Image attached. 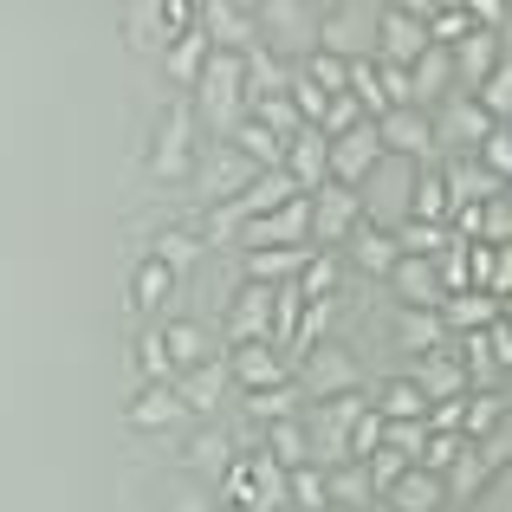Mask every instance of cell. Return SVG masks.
I'll use <instances>...</instances> for the list:
<instances>
[{
	"label": "cell",
	"mask_w": 512,
	"mask_h": 512,
	"mask_svg": "<svg viewBox=\"0 0 512 512\" xmlns=\"http://www.w3.org/2000/svg\"><path fill=\"white\" fill-rule=\"evenodd\" d=\"M195 104L188 98H175L163 104V124H156V143H150V169H156V182H188L195 175Z\"/></svg>",
	"instance_id": "cell-1"
},
{
	"label": "cell",
	"mask_w": 512,
	"mask_h": 512,
	"mask_svg": "<svg viewBox=\"0 0 512 512\" xmlns=\"http://www.w3.org/2000/svg\"><path fill=\"white\" fill-rule=\"evenodd\" d=\"M312 33H318V52H331V59L357 65V59H376V13L370 7H325L312 13Z\"/></svg>",
	"instance_id": "cell-2"
},
{
	"label": "cell",
	"mask_w": 512,
	"mask_h": 512,
	"mask_svg": "<svg viewBox=\"0 0 512 512\" xmlns=\"http://www.w3.org/2000/svg\"><path fill=\"white\" fill-rule=\"evenodd\" d=\"M350 389H363V363L350 357L344 344H312L299 357V396H312V402H331V396H350Z\"/></svg>",
	"instance_id": "cell-3"
},
{
	"label": "cell",
	"mask_w": 512,
	"mask_h": 512,
	"mask_svg": "<svg viewBox=\"0 0 512 512\" xmlns=\"http://www.w3.org/2000/svg\"><path fill=\"white\" fill-rule=\"evenodd\" d=\"M305 201H312V253H331V247H344V240L363 227V195H357V188L318 182Z\"/></svg>",
	"instance_id": "cell-4"
},
{
	"label": "cell",
	"mask_w": 512,
	"mask_h": 512,
	"mask_svg": "<svg viewBox=\"0 0 512 512\" xmlns=\"http://www.w3.org/2000/svg\"><path fill=\"white\" fill-rule=\"evenodd\" d=\"M422 20H428V7H383L376 13V59L409 72V65L428 52V26Z\"/></svg>",
	"instance_id": "cell-5"
},
{
	"label": "cell",
	"mask_w": 512,
	"mask_h": 512,
	"mask_svg": "<svg viewBox=\"0 0 512 512\" xmlns=\"http://www.w3.org/2000/svg\"><path fill=\"white\" fill-rule=\"evenodd\" d=\"M428 124H435V150H454V156H474L480 137H487V130H500V124H487V117H480V104L461 98V91H454V98H441L435 111H428Z\"/></svg>",
	"instance_id": "cell-6"
},
{
	"label": "cell",
	"mask_w": 512,
	"mask_h": 512,
	"mask_svg": "<svg viewBox=\"0 0 512 512\" xmlns=\"http://www.w3.org/2000/svg\"><path fill=\"white\" fill-rule=\"evenodd\" d=\"M376 169H383V150H376V130L370 124H357L350 137H338L325 150V182H338V188H363Z\"/></svg>",
	"instance_id": "cell-7"
},
{
	"label": "cell",
	"mask_w": 512,
	"mask_h": 512,
	"mask_svg": "<svg viewBox=\"0 0 512 512\" xmlns=\"http://www.w3.org/2000/svg\"><path fill=\"white\" fill-rule=\"evenodd\" d=\"M370 130H376V150L383 156H428L435 150V124H428V111H415V104L383 111Z\"/></svg>",
	"instance_id": "cell-8"
},
{
	"label": "cell",
	"mask_w": 512,
	"mask_h": 512,
	"mask_svg": "<svg viewBox=\"0 0 512 512\" xmlns=\"http://www.w3.org/2000/svg\"><path fill=\"white\" fill-rule=\"evenodd\" d=\"M234 344H273V286H247L240 279L234 305H227V350Z\"/></svg>",
	"instance_id": "cell-9"
},
{
	"label": "cell",
	"mask_w": 512,
	"mask_h": 512,
	"mask_svg": "<svg viewBox=\"0 0 512 512\" xmlns=\"http://www.w3.org/2000/svg\"><path fill=\"white\" fill-rule=\"evenodd\" d=\"M195 175H201V188H208V201L221 208V201H240V195H247L260 169H253L247 156H234L227 143H214V156H195Z\"/></svg>",
	"instance_id": "cell-10"
},
{
	"label": "cell",
	"mask_w": 512,
	"mask_h": 512,
	"mask_svg": "<svg viewBox=\"0 0 512 512\" xmlns=\"http://www.w3.org/2000/svg\"><path fill=\"white\" fill-rule=\"evenodd\" d=\"M221 363H227V383H240L247 396H260V389H273V383H292L286 357H279L273 344H234Z\"/></svg>",
	"instance_id": "cell-11"
},
{
	"label": "cell",
	"mask_w": 512,
	"mask_h": 512,
	"mask_svg": "<svg viewBox=\"0 0 512 512\" xmlns=\"http://www.w3.org/2000/svg\"><path fill=\"white\" fill-rule=\"evenodd\" d=\"M253 26H260L273 59H286L292 46H299V33H312V7H299V0H266V7H253Z\"/></svg>",
	"instance_id": "cell-12"
},
{
	"label": "cell",
	"mask_w": 512,
	"mask_h": 512,
	"mask_svg": "<svg viewBox=\"0 0 512 512\" xmlns=\"http://www.w3.org/2000/svg\"><path fill=\"white\" fill-rule=\"evenodd\" d=\"M389 292L402 299V312H441V279H435V260H409L402 253L396 260V273H389Z\"/></svg>",
	"instance_id": "cell-13"
},
{
	"label": "cell",
	"mask_w": 512,
	"mask_h": 512,
	"mask_svg": "<svg viewBox=\"0 0 512 512\" xmlns=\"http://www.w3.org/2000/svg\"><path fill=\"white\" fill-rule=\"evenodd\" d=\"M441 331L448 338H474V331H487V325H500L506 318V305L500 299H487V292H454V299H441Z\"/></svg>",
	"instance_id": "cell-14"
},
{
	"label": "cell",
	"mask_w": 512,
	"mask_h": 512,
	"mask_svg": "<svg viewBox=\"0 0 512 512\" xmlns=\"http://www.w3.org/2000/svg\"><path fill=\"white\" fill-rule=\"evenodd\" d=\"M124 422L143 428V435H156V428H182L188 409H182V396H175V383H143L137 402L124 409Z\"/></svg>",
	"instance_id": "cell-15"
},
{
	"label": "cell",
	"mask_w": 512,
	"mask_h": 512,
	"mask_svg": "<svg viewBox=\"0 0 512 512\" xmlns=\"http://www.w3.org/2000/svg\"><path fill=\"white\" fill-rule=\"evenodd\" d=\"M325 150H331V137H325V130H312V124L286 143V163H279V169L292 175V188H299V195H312V188L325 182Z\"/></svg>",
	"instance_id": "cell-16"
},
{
	"label": "cell",
	"mask_w": 512,
	"mask_h": 512,
	"mask_svg": "<svg viewBox=\"0 0 512 512\" xmlns=\"http://www.w3.org/2000/svg\"><path fill=\"white\" fill-rule=\"evenodd\" d=\"M441 188H448V201H454V208H480V201L506 195V182H493V175L480 169L474 156H454V163L441 169Z\"/></svg>",
	"instance_id": "cell-17"
},
{
	"label": "cell",
	"mask_w": 512,
	"mask_h": 512,
	"mask_svg": "<svg viewBox=\"0 0 512 512\" xmlns=\"http://www.w3.org/2000/svg\"><path fill=\"white\" fill-rule=\"evenodd\" d=\"M383 500H389V512H441L448 506V487H441V474H428V467H409Z\"/></svg>",
	"instance_id": "cell-18"
},
{
	"label": "cell",
	"mask_w": 512,
	"mask_h": 512,
	"mask_svg": "<svg viewBox=\"0 0 512 512\" xmlns=\"http://www.w3.org/2000/svg\"><path fill=\"white\" fill-rule=\"evenodd\" d=\"M175 396H182V409H188V415L214 409V402L227 396V363H221V357H208V363H195V370H182V376H175Z\"/></svg>",
	"instance_id": "cell-19"
},
{
	"label": "cell",
	"mask_w": 512,
	"mask_h": 512,
	"mask_svg": "<svg viewBox=\"0 0 512 512\" xmlns=\"http://www.w3.org/2000/svg\"><path fill=\"white\" fill-rule=\"evenodd\" d=\"M506 428V389H467L461 396V441H487Z\"/></svg>",
	"instance_id": "cell-20"
},
{
	"label": "cell",
	"mask_w": 512,
	"mask_h": 512,
	"mask_svg": "<svg viewBox=\"0 0 512 512\" xmlns=\"http://www.w3.org/2000/svg\"><path fill=\"white\" fill-rule=\"evenodd\" d=\"M266 441V461L279 467V474H292V467H312V441H305V415H292V422H273L260 428Z\"/></svg>",
	"instance_id": "cell-21"
},
{
	"label": "cell",
	"mask_w": 512,
	"mask_h": 512,
	"mask_svg": "<svg viewBox=\"0 0 512 512\" xmlns=\"http://www.w3.org/2000/svg\"><path fill=\"white\" fill-rule=\"evenodd\" d=\"M227 150H234V156H247V163L260 169V175L286 163V143H279V137H273L266 124H253V117H240V124L227 130Z\"/></svg>",
	"instance_id": "cell-22"
},
{
	"label": "cell",
	"mask_w": 512,
	"mask_h": 512,
	"mask_svg": "<svg viewBox=\"0 0 512 512\" xmlns=\"http://www.w3.org/2000/svg\"><path fill=\"white\" fill-rule=\"evenodd\" d=\"M305 260H312V247H260L247 253V286H292Z\"/></svg>",
	"instance_id": "cell-23"
},
{
	"label": "cell",
	"mask_w": 512,
	"mask_h": 512,
	"mask_svg": "<svg viewBox=\"0 0 512 512\" xmlns=\"http://www.w3.org/2000/svg\"><path fill=\"white\" fill-rule=\"evenodd\" d=\"M350 260H357L370 279H389V273H396V260H402V253H396V234H389V227H370V221H363L357 234H350Z\"/></svg>",
	"instance_id": "cell-24"
},
{
	"label": "cell",
	"mask_w": 512,
	"mask_h": 512,
	"mask_svg": "<svg viewBox=\"0 0 512 512\" xmlns=\"http://www.w3.org/2000/svg\"><path fill=\"white\" fill-rule=\"evenodd\" d=\"M325 500H331V506H344V512H370L376 487H370V474H363V461H338V467H325Z\"/></svg>",
	"instance_id": "cell-25"
},
{
	"label": "cell",
	"mask_w": 512,
	"mask_h": 512,
	"mask_svg": "<svg viewBox=\"0 0 512 512\" xmlns=\"http://www.w3.org/2000/svg\"><path fill=\"white\" fill-rule=\"evenodd\" d=\"M156 338H163L169 363H175V376H182V370H195V363H208V357H214L208 331H201L195 318H175V325H163V331H156Z\"/></svg>",
	"instance_id": "cell-26"
},
{
	"label": "cell",
	"mask_w": 512,
	"mask_h": 512,
	"mask_svg": "<svg viewBox=\"0 0 512 512\" xmlns=\"http://www.w3.org/2000/svg\"><path fill=\"white\" fill-rule=\"evenodd\" d=\"M208 39L201 33H182V39H169L163 46V78L169 85H182V91H195V78H201V65H208Z\"/></svg>",
	"instance_id": "cell-27"
},
{
	"label": "cell",
	"mask_w": 512,
	"mask_h": 512,
	"mask_svg": "<svg viewBox=\"0 0 512 512\" xmlns=\"http://www.w3.org/2000/svg\"><path fill=\"white\" fill-rule=\"evenodd\" d=\"M448 188H441V169H422L409 182V221H428V227H448Z\"/></svg>",
	"instance_id": "cell-28"
},
{
	"label": "cell",
	"mask_w": 512,
	"mask_h": 512,
	"mask_svg": "<svg viewBox=\"0 0 512 512\" xmlns=\"http://www.w3.org/2000/svg\"><path fill=\"white\" fill-rule=\"evenodd\" d=\"M376 415H383V422H422L428 415V402H422V389L409 383V376H389L383 389H376V402H370Z\"/></svg>",
	"instance_id": "cell-29"
},
{
	"label": "cell",
	"mask_w": 512,
	"mask_h": 512,
	"mask_svg": "<svg viewBox=\"0 0 512 512\" xmlns=\"http://www.w3.org/2000/svg\"><path fill=\"white\" fill-rule=\"evenodd\" d=\"M338 279H344L338 253H312V260L299 266V279H292V292H299V299H338Z\"/></svg>",
	"instance_id": "cell-30"
},
{
	"label": "cell",
	"mask_w": 512,
	"mask_h": 512,
	"mask_svg": "<svg viewBox=\"0 0 512 512\" xmlns=\"http://www.w3.org/2000/svg\"><path fill=\"white\" fill-rule=\"evenodd\" d=\"M188 467H195V474H214V480H221L227 467H234V441H227L221 428H201V435H188Z\"/></svg>",
	"instance_id": "cell-31"
},
{
	"label": "cell",
	"mask_w": 512,
	"mask_h": 512,
	"mask_svg": "<svg viewBox=\"0 0 512 512\" xmlns=\"http://www.w3.org/2000/svg\"><path fill=\"white\" fill-rule=\"evenodd\" d=\"M396 338H402V350H415V357H435V350L448 344V331H441L435 312H396Z\"/></svg>",
	"instance_id": "cell-32"
},
{
	"label": "cell",
	"mask_w": 512,
	"mask_h": 512,
	"mask_svg": "<svg viewBox=\"0 0 512 512\" xmlns=\"http://www.w3.org/2000/svg\"><path fill=\"white\" fill-rule=\"evenodd\" d=\"M247 117H253V124H266V130H273V137L279 143H292V137H299V111H292V98H286V91H273V98H247Z\"/></svg>",
	"instance_id": "cell-33"
},
{
	"label": "cell",
	"mask_w": 512,
	"mask_h": 512,
	"mask_svg": "<svg viewBox=\"0 0 512 512\" xmlns=\"http://www.w3.org/2000/svg\"><path fill=\"white\" fill-rule=\"evenodd\" d=\"M299 383H273V389H260V396H247V415L260 428H273V422H292V415H299Z\"/></svg>",
	"instance_id": "cell-34"
},
{
	"label": "cell",
	"mask_w": 512,
	"mask_h": 512,
	"mask_svg": "<svg viewBox=\"0 0 512 512\" xmlns=\"http://www.w3.org/2000/svg\"><path fill=\"white\" fill-rule=\"evenodd\" d=\"M150 260L169 266V273H188V266L201 260V234H188V227H163V234H156V247H150Z\"/></svg>",
	"instance_id": "cell-35"
},
{
	"label": "cell",
	"mask_w": 512,
	"mask_h": 512,
	"mask_svg": "<svg viewBox=\"0 0 512 512\" xmlns=\"http://www.w3.org/2000/svg\"><path fill=\"white\" fill-rule=\"evenodd\" d=\"M428 46H461L467 33H474V13L467 7H428Z\"/></svg>",
	"instance_id": "cell-36"
},
{
	"label": "cell",
	"mask_w": 512,
	"mask_h": 512,
	"mask_svg": "<svg viewBox=\"0 0 512 512\" xmlns=\"http://www.w3.org/2000/svg\"><path fill=\"white\" fill-rule=\"evenodd\" d=\"M169 286H175L169 266L143 260V266H137V279H130V305H137V312H150V305H163V299H169Z\"/></svg>",
	"instance_id": "cell-37"
},
{
	"label": "cell",
	"mask_w": 512,
	"mask_h": 512,
	"mask_svg": "<svg viewBox=\"0 0 512 512\" xmlns=\"http://www.w3.org/2000/svg\"><path fill=\"white\" fill-rule=\"evenodd\" d=\"M286 506H299V512H325V474L318 467H292L286 474Z\"/></svg>",
	"instance_id": "cell-38"
},
{
	"label": "cell",
	"mask_w": 512,
	"mask_h": 512,
	"mask_svg": "<svg viewBox=\"0 0 512 512\" xmlns=\"http://www.w3.org/2000/svg\"><path fill=\"white\" fill-rule=\"evenodd\" d=\"M357 124H370V117H363V104L350 98V91H338V98L325 104V117H318V130H325L331 143H338V137H350V130H357Z\"/></svg>",
	"instance_id": "cell-39"
},
{
	"label": "cell",
	"mask_w": 512,
	"mask_h": 512,
	"mask_svg": "<svg viewBox=\"0 0 512 512\" xmlns=\"http://www.w3.org/2000/svg\"><path fill=\"white\" fill-rule=\"evenodd\" d=\"M137 376H143V383H175V363H169V350H163L156 331L137 338Z\"/></svg>",
	"instance_id": "cell-40"
},
{
	"label": "cell",
	"mask_w": 512,
	"mask_h": 512,
	"mask_svg": "<svg viewBox=\"0 0 512 512\" xmlns=\"http://www.w3.org/2000/svg\"><path fill=\"white\" fill-rule=\"evenodd\" d=\"M363 474H370V487H376V493H389L402 474H409V461H402L396 448H376V454H363Z\"/></svg>",
	"instance_id": "cell-41"
},
{
	"label": "cell",
	"mask_w": 512,
	"mask_h": 512,
	"mask_svg": "<svg viewBox=\"0 0 512 512\" xmlns=\"http://www.w3.org/2000/svg\"><path fill=\"white\" fill-rule=\"evenodd\" d=\"M474 163L493 175V182H506V169H512V137L506 130H487V137H480V150H474Z\"/></svg>",
	"instance_id": "cell-42"
},
{
	"label": "cell",
	"mask_w": 512,
	"mask_h": 512,
	"mask_svg": "<svg viewBox=\"0 0 512 512\" xmlns=\"http://www.w3.org/2000/svg\"><path fill=\"white\" fill-rule=\"evenodd\" d=\"M422 441H428V428L422 422H383V448H396L402 461H422Z\"/></svg>",
	"instance_id": "cell-43"
},
{
	"label": "cell",
	"mask_w": 512,
	"mask_h": 512,
	"mask_svg": "<svg viewBox=\"0 0 512 512\" xmlns=\"http://www.w3.org/2000/svg\"><path fill=\"white\" fill-rule=\"evenodd\" d=\"M461 448H467L461 435H428V441H422V461H415V467H428V474H448V467L461 461Z\"/></svg>",
	"instance_id": "cell-44"
},
{
	"label": "cell",
	"mask_w": 512,
	"mask_h": 512,
	"mask_svg": "<svg viewBox=\"0 0 512 512\" xmlns=\"http://www.w3.org/2000/svg\"><path fill=\"white\" fill-rule=\"evenodd\" d=\"M344 448H350V461H363V454H376V448H383V415H376V409H363Z\"/></svg>",
	"instance_id": "cell-45"
},
{
	"label": "cell",
	"mask_w": 512,
	"mask_h": 512,
	"mask_svg": "<svg viewBox=\"0 0 512 512\" xmlns=\"http://www.w3.org/2000/svg\"><path fill=\"white\" fill-rule=\"evenodd\" d=\"M163 39V20H156V7H137L130 13V46H156Z\"/></svg>",
	"instance_id": "cell-46"
},
{
	"label": "cell",
	"mask_w": 512,
	"mask_h": 512,
	"mask_svg": "<svg viewBox=\"0 0 512 512\" xmlns=\"http://www.w3.org/2000/svg\"><path fill=\"white\" fill-rule=\"evenodd\" d=\"M325 512H344V506H325Z\"/></svg>",
	"instance_id": "cell-47"
}]
</instances>
